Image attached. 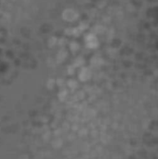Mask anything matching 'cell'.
<instances>
[{
    "instance_id": "obj_1",
    "label": "cell",
    "mask_w": 158,
    "mask_h": 159,
    "mask_svg": "<svg viewBox=\"0 0 158 159\" xmlns=\"http://www.w3.org/2000/svg\"><path fill=\"white\" fill-rule=\"evenodd\" d=\"M77 16H78V14L76 13V11L72 8L65 9L61 14L62 20H64L65 21H69V22H73L74 20H75Z\"/></svg>"
}]
</instances>
